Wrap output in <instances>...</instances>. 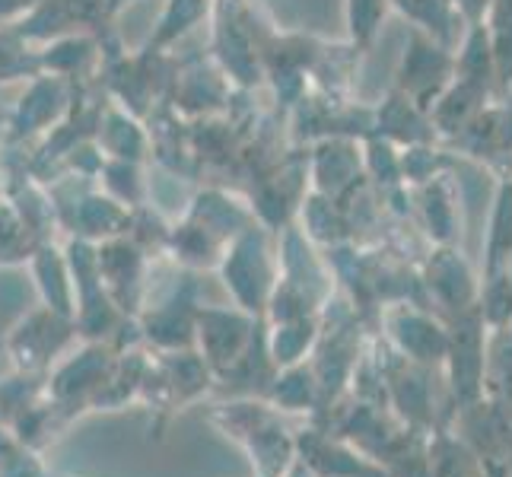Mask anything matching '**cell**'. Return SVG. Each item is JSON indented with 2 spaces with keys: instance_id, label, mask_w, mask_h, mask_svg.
Listing matches in <instances>:
<instances>
[{
  "instance_id": "1",
  "label": "cell",
  "mask_w": 512,
  "mask_h": 477,
  "mask_svg": "<svg viewBox=\"0 0 512 477\" xmlns=\"http://www.w3.org/2000/svg\"><path fill=\"white\" fill-rule=\"evenodd\" d=\"M210 420L252 455L261 477H284L293 458V439L280 417L258 401H229L210 411Z\"/></svg>"
},
{
  "instance_id": "2",
  "label": "cell",
  "mask_w": 512,
  "mask_h": 477,
  "mask_svg": "<svg viewBox=\"0 0 512 477\" xmlns=\"http://www.w3.org/2000/svg\"><path fill=\"white\" fill-rule=\"evenodd\" d=\"M455 80V48L439 42L436 35L411 26V39L404 45L398 64V93L408 96L417 109L430 112L433 102L443 96Z\"/></svg>"
},
{
  "instance_id": "3",
  "label": "cell",
  "mask_w": 512,
  "mask_h": 477,
  "mask_svg": "<svg viewBox=\"0 0 512 477\" xmlns=\"http://www.w3.org/2000/svg\"><path fill=\"white\" fill-rule=\"evenodd\" d=\"M207 385H210V366L204 357L172 353L160 366H147L140 392H147L153 404H160L163 411H169V408H182L185 401L207 392Z\"/></svg>"
},
{
  "instance_id": "4",
  "label": "cell",
  "mask_w": 512,
  "mask_h": 477,
  "mask_svg": "<svg viewBox=\"0 0 512 477\" xmlns=\"http://www.w3.org/2000/svg\"><path fill=\"white\" fill-rule=\"evenodd\" d=\"M194 325L201 328V344H204V360L210 373L220 379H229V373L239 366L245 350L252 347L255 325L249 318L233 315V312H217V309H201Z\"/></svg>"
},
{
  "instance_id": "5",
  "label": "cell",
  "mask_w": 512,
  "mask_h": 477,
  "mask_svg": "<svg viewBox=\"0 0 512 477\" xmlns=\"http://www.w3.org/2000/svg\"><path fill=\"white\" fill-rule=\"evenodd\" d=\"M458 150L481 159L490 166H503V175L512 169V99L506 102H487L484 109L474 115L471 125L452 137Z\"/></svg>"
},
{
  "instance_id": "6",
  "label": "cell",
  "mask_w": 512,
  "mask_h": 477,
  "mask_svg": "<svg viewBox=\"0 0 512 477\" xmlns=\"http://www.w3.org/2000/svg\"><path fill=\"white\" fill-rule=\"evenodd\" d=\"M226 284L233 287L236 299L249 309H264V296L271 290V268H268V252L255 233L242 236L233 245V255L226 258Z\"/></svg>"
},
{
  "instance_id": "7",
  "label": "cell",
  "mask_w": 512,
  "mask_h": 477,
  "mask_svg": "<svg viewBox=\"0 0 512 477\" xmlns=\"http://www.w3.org/2000/svg\"><path fill=\"white\" fill-rule=\"evenodd\" d=\"M490 99H493V93L484 90V86L455 77L443 90V96L433 102V109L427 112L430 125H433L436 134H443V137L452 140V137H458L471 125L474 115H478Z\"/></svg>"
},
{
  "instance_id": "8",
  "label": "cell",
  "mask_w": 512,
  "mask_h": 477,
  "mask_svg": "<svg viewBox=\"0 0 512 477\" xmlns=\"http://www.w3.org/2000/svg\"><path fill=\"white\" fill-rule=\"evenodd\" d=\"M64 341H67V325L61 322V315L39 312V315H32L29 322H23V328L13 334L10 347L23 369H39L64 347Z\"/></svg>"
},
{
  "instance_id": "9",
  "label": "cell",
  "mask_w": 512,
  "mask_h": 477,
  "mask_svg": "<svg viewBox=\"0 0 512 477\" xmlns=\"http://www.w3.org/2000/svg\"><path fill=\"white\" fill-rule=\"evenodd\" d=\"M96 271H99V280H105L109 293L118 299V306L131 309L137 299V287H140V258L131 245L115 242L109 249H102L96 255Z\"/></svg>"
},
{
  "instance_id": "10",
  "label": "cell",
  "mask_w": 512,
  "mask_h": 477,
  "mask_svg": "<svg viewBox=\"0 0 512 477\" xmlns=\"http://www.w3.org/2000/svg\"><path fill=\"white\" fill-rule=\"evenodd\" d=\"M455 77L478 83L484 90L497 93V80H493V55H490V35L484 23H471L458 35L455 48Z\"/></svg>"
},
{
  "instance_id": "11",
  "label": "cell",
  "mask_w": 512,
  "mask_h": 477,
  "mask_svg": "<svg viewBox=\"0 0 512 477\" xmlns=\"http://www.w3.org/2000/svg\"><path fill=\"white\" fill-rule=\"evenodd\" d=\"M379 128H385V140H401V144H408V147L433 144V137H436L430 115L417 109V105L398 90L379 112Z\"/></svg>"
},
{
  "instance_id": "12",
  "label": "cell",
  "mask_w": 512,
  "mask_h": 477,
  "mask_svg": "<svg viewBox=\"0 0 512 477\" xmlns=\"http://www.w3.org/2000/svg\"><path fill=\"white\" fill-rule=\"evenodd\" d=\"M509 261H512V182L503 175L497 194H493L490 229H487V277L509 271Z\"/></svg>"
},
{
  "instance_id": "13",
  "label": "cell",
  "mask_w": 512,
  "mask_h": 477,
  "mask_svg": "<svg viewBox=\"0 0 512 477\" xmlns=\"http://www.w3.org/2000/svg\"><path fill=\"white\" fill-rule=\"evenodd\" d=\"M299 452H303V465L322 477H379L369 468H363L350 452L331 446L325 436H319L315 430H306L296 439Z\"/></svg>"
},
{
  "instance_id": "14",
  "label": "cell",
  "mask_w": 512,
  "mask_h": 477,
  "mask_svg": "<svg viewBox=\"0 0 512 477\" xmlns=\"http://www.w3.org/2000/svg\"><path fill=\"white\" fill-rule=\"evenodd\" d=\"M427 188H423V214H427V226L436 242H452L455 233H462L458 229V223H462V217H458V204H455V188L449 182V175L439 172L436 179L423 182Z\"/></svg>"
},
{
  "instance_id": "15",
  "label": "cell",
  "mask_w": 512,
  "mask_h": 477,
  "mask_svg": "<svg viewBox=\"0 0 512 477\" xmlns=\"http://www.w3.org/2000/svg\"><path fill=\"white\" fill-rule=\"evenodd\" d=\"M430 284L443 303L462 309V303L471 296V274L465 268L462 255L455 249H439L430 264Z\"/></svg>"
},
{
  "instance_id": "16",
  "label": "cell",
  "mask_w": 512,
  "mask_h": 477,
  "mask_svg": "<svg viewBox=\"0 0 512 477\" xmlns=\"http://www.w3.org/2000/svg\"><path fill=\"white\" fill-rule=\"evenodd\" d=\"M392 0H344V16H347V32L357 51H366L376 42V35L385 23Z\"/></svg>"
},
{
  "instance_id": "17",
  "label": "cell",
  "mask_w": 512,
  "mask_h": 477,
  "mask_svg": "<svg viewBox=\"0 0 512 477\" xmlns=\"http://www.w3.org/2000/svg\"><path fill=\"white\" fill-rule=\"evenodd\" d=\"M315 338V322L306 318H293V322H284L277 328L274 341H271V360L274 366H290L306 353V347Z\"/></svg>"
},
{
  "instance_id": "18",
  "label": "cell",
  "mask_w": 512,
  "mask_h": 477,
  "mask_svg": "<svg viewBox=\"0 0 512 477\" xmlns=\"http://www.w3.org/2000/svg\"><path fill=\"white\" fill-rule=\"evenodd\" d=\"M315 388H319V382H315L306 369H290V373L284 379H277L268 385V395L274 404H280V408H290V411H299L306 408V404L312 401Z\"/></svg>"
},
{
  "instance_id": "19",
  "label": "cell",
  "mask_w": 512,
  "mask_h": 477,
  "mask_svg": "<svg viewBox=\"0 0 512 477\" xmlns=\"http://www.w3.org/2000/svg\"><path fill=\"white\" fill-rule=\"evenodd\" d=\"M0 477H45L39 458L10 433H0Z\"/></svg>"
},
{
  "instance_id": "20",
  "label": "cell",
  "mask_w": 512,
  "mask_h": 477,
  "mask_svg": "<svg viewBox=\"0 0 512 477\" xmlns=\"http://www.w3.org/2000/svg\"><path fill=\"white\" fill-rule=\"evenodd\" d=\"M201 7H204V0H172L166 16H163V29H160V42L172 39L175 29H188V23H194L201 16Z\"/></svg>"
},
{
  "instance_id": "21",
  "label": "cell",
  "mask_w": 512,
  "mask_h": 477,
  "mask_svg": "<svg viewBox=\"0 0 512 477\" xmlns=\"http://www.w3.org/2000/svg\"><path fill=\"white\" fill-rule=\"evenodd\" d=\"M487 29H512V0H490L484 13Z\"/></svg>"
},
{
  "instance_id": "22",
  "label": "cell",
  "mask_w": 512,
  "mask_h": 477,
  "mask_svg": "<svg viewBox=\"0 0 512 477\" xmlns=\"http://www.w3.org/2000/svg\"><path fill=\"white\" fill-rule=\"evenodd\" d=\"M452 7L458 20H462V26H471V23H484L490 0H452Z\"/></svg>"
},
{
  "instance_id": "23",
  "label": "cell",
  "mask_w": 512,
  "mask_h": 477,
  "mask_svg": "<svg viewBox=\"0 0 512 477\" xmlns=\"http://www.w3.org/2000/svg\"><path fill=\"white\" fill-rule=\"evenodd\" d=\"M29 4H35V0H0V13L23 10V7H29Z\"/></svg>"
},
{
  "instance_id": "24",
  "label": "cell",
  "mask_w": 512,
  "mask_h": 477,
  "mask_svg": "<svg viewBox=\"0 0 512 477\" xmlns=\"http://www.w3.org/2000/svg\"><path fill=\"white\" fill-rule=\"evenodd\" d=\"M287 477H312V471H309L303 462H299V465H293V468H290V474H287Z\"/></svg>"
},
{
  "instance_id": "25",
  "label": "cell",
  "mask_w": 512,
  "mask_h": 477,
  "mask_svg": "<svg viewBox=\"0 0 512 477\" xmlns=\"http://www.w3.org/2000/svg\"><path fill=\"white\" fill-rule=\"evenodd\" d=\"M506 179H509V182H512V169H509V175H506Z\"/></svg>"
}]
</instances>
